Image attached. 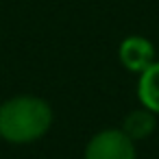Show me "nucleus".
Returning a JSON list of instances; mask_svg holds the SVG:
<instances>
[{"label":"nucleus","instance_id":"2","mask_svg":"<svg viewBox=\"0 0 159 159\" xmlns=\"http://www.w3.org/2000/svg\"><path fill=\"white\" fill-rule=\"evenodd\" d=\"M83 159H137V150L122 129H102L87 142Z\"/></svg>","mask_w":159,"mask_h":159},{"label":"nucleus","instance_id":"4","mask_svg":"<svg viewBox=\"0 0 159 159\" xmlns=\"http://www.w3.org/2000/svg\"><path fill=\"white\" fill-rule=\"evenodd\" d=\"M137 98L142 107L159 116V61H155L150 68H146L139 74L137 81Z\"/></svg>","mask_w":159,"mask_h":159},{"label":"nucleus","instance_id":"1","mask_svg":"<svg viewBox=\"0 0 159 159\" xmlns=\"http://www.w3.org/2000/svg\"><path fill=\"white\" fill-rule=\"evenodd\" d=\"M52 107L37 96H13L0 105V137L11 144H31L52 126Z\"/></svg>","mask_w":159,"mask_h":159},{"label":"nucleus","instance_id":"5","mask_svg":"<svg viewBox=\"0 0 159 159\" xmlns=\"http://www.w3.org/2000/svg\"><path fill=\"white\" fill-rule=\"evenodd\" d=\"M155 126H157V116H155L152 111H148L146 107L133 109V111L124 118V122H122V131H124L133 142L146 139L148 135H152Z\"/></svg>","mask_w":159,"mask_h":159},{"label":"nucleus","instance_id":"3","mask_svg":"<svg viewBox=\"0 0 159 159\" xmlns=\"http://www.w3.org/2000/svg\"><path fill=\"white\" fill-rule=\"evenodd\" d=\"M118 59L120 63L135 74H142L146 68H150L157 59H155V46L150 39L142 37V35H129L122 39L120 48H118Z\"/></svg>","mask_w":159,"mask_h":159}]
</instances>
